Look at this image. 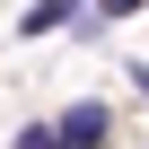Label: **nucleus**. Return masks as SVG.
Returning <instances> with one entry per match:
<instances>
[{"mask_svg": "<svg viewBox=\"0 0 149 149\" xmlns=\"http://www.w3.org/2000/svg\"><path fill=\"white\" fill-rule=\"evenodd\" d=\"M105 132H114V114H105L97 97H79V105H61V123H53V149H105Z\"/></svg>", "mask_w": 149, "mask_h": 149, "instance_id": "f257e3e1", "label": "nucleus"}, {"mask_svg": "<svg viewBox=\"0 0 149 149\" xmlns=\"http://www.w3.org/2000/svg\"><path fill=\"white\" fill-rule=\"evenodd\" d=\"M61 18H70V0H44V9H26V35H53Z\"/></svg>", "mask_w": 149, "mask_h": 149, "instance_id": "f03ea898", "label": "nucleus"}, {"mask_svg": "<svg viewBox=\"0 0 149 149\" xmlns=\"http://www.w3.org/2000/svg\"><path fill=\"white\" fill-rule=\"evenodd\" d=\"M132 9H140V0H97V18H132Z\"/></svg>", "mask_w": 149, "mask_h": 149, "instance_id": "7ed1b4c3", "label": "nucleus"}, {"mask_svg": "<svg viewBox=\"0 0 149 149\" xmlns=\"http://www.w3.org/2000/svg\"><path fill=\"white\" fill-rule=\"evenodd\" d=\"M132 88H140V97H149V70H140V61H132Z\"/></svg>", "mask_w": 149, "mask_h": 149, "instance_id": "20e7f679", "label": "nucleus"}, {"mask_svg": "<svg viewBox=\"0 0 149 149\" xmlns=\"http://www.w3.org/2000/svg\"><path fill=\"white\" fill-rule=\"evenodd\" d=\"M70 9H79V0H70Z\"/></svg>", "mask_w": 149, "mask_h": 149, "instance_id": "39448f33", "label": "nucleus"}]
</instances>
